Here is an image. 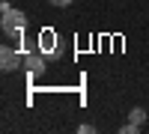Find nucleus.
I'll return each mask as SVG.
<instances>
[{
  "mask_svg": "<svg viewBox=\"0 0 149 134\" xmlns=\"http://www.w3.org/2000/svg\"><path fill=\"white\" fill-rule=\"evenodd\" d=\"M21 63H24V60L18 57V51H12L9 45L0 48V69H3V72H15Z\"/></svg>",
  "mask_w": 149,
  "mask_h": 134,
  "instance_id": "f03ea898",
  "label": "nucleus"
},
{
  "mask_svg": "<svg viewBox=\"0 0 149 134\" xmlns=\"http://www.w3.org/2000/svg\"><path fill=\"white\" fill-rule=\"evenodd\" d=\"M54 6H69V3H74V0H51Z\"/></svg>",
  "mask_w": 149,
  "mask_h": 134,
  "instance_id": "423d86ee",
  "label": "nucleus"
},
{
  "mask_svg": "<svg viewBox=\"0 0 149 134\" xmlns=\"http://www.w3.org/2000/svg\"><path fill=\"white\" fill-rule=\"evenodd\" d=\"M24 66H27L30 72H42V69H45V60H42L39 54H30V57H24Z\"/></svg>",
  "mask_w": 149,
  "mask_h": 134,
  "instance_id": "7ed1b4c3",
  "label": "nucleus"
},
{
  "mask_svg": "<svg viewBox=\"0 0 149 134\" xmlns=\"http://www.w3.org/2000/svg\"><path fill=\"white\" fill-rule=\"evenodd\" d=\"M128 122H134V125H143V122H146V110H143V107H134V110L128 113Z\"/></svg>",
  "mask_w": 149,
  "mask_h": 134,
  "instance_id": "20e7f679",
  "label": "nucleus"
},
{
  "mask_svg": "<svg viewBox=\"0 0 149 134\" xmlns=\"http://www.w3.org/2000/svg\"><path fill=\"white\" fill-rule=\"evenodd\" d=\"M0 12H3V18H0V27H3V33H6V36H21L24 27H27V15H24L21 9H12V6L0 9Z\"/></svg>",
  "mask_w": 149,
  "mask_h": 134,
  "instance_id": "f257e3e1",
  "label": "nucleus"
},
{
  "mask_svg": "<svg viewBox=\"0 0 149 134\" xmlns=\"http://www.w3.org/2000/svg\"><path fill=\"white\" fill-rule=\"evenodd\" d=\"M140 125H134V122H128V125H122V134H134Z\"/></svg>",
  "mask_w": 149,
  "mask_h": 134,
  "instance_id": "39448f33",
  "label": "nucleus"
},
{
  "mask_svg": "<svg viewBox=\"0 0 149 134\" xmlns=\"http://www.w3.org/2000/svg\"><path fill=\"white\" fill-rule=\"evenodd\" d=\"M3 3H9V0H3Z\"/></svg>",
  "mask_w": 149,
  "mask_h": 134,
  "instance_id": "0eeeda50",
  "label": "nucleus"
}]
</instances>
